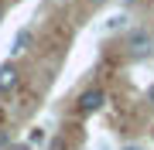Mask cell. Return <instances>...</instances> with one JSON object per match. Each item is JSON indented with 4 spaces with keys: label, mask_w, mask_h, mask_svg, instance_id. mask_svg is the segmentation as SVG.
<instances>
[{
    "label": "cell",
    "mask_w": 154,
    "mask_h": 150,
    "mask_svg": "<svg viewBox=\"0 0 154 150\" xmlns=\"http://www.w3.org/2000/svg\"><path fill=\"white\" fill-rule=\"evenodd\" d=\"M127 51H130V58H147L151 51H154V38H151L144 28L130 31V38H127Z\"/></svg>",
    "instance_id": "6da1fadb"
},
{
    "label": "cell",
    "mask_w": 154,
    "mask_h": 150,
    "mask_svg": "<svg viewBox=\"0 0 154 150\" xmlns=\"http://www.w3.org/2000/svg\"><path fill=\"white\" fill-rule=\"evenodd\" d=\"M103 106H106V92H103V89H86L82 96H79L75 109L82 113V116H93V113H99Z\"/></svg>",
    "instance_id": "7a4b0ae2"
},
{
    "label": "cell",
    "mask_w": 154,
    "mask_h": 150,
    "mask_svg": "<svg viewBox=\"0 0 154 150\" xmlns=\"http://www.w3.org/2000/svg\"><path fill=\"white\" fill-rule=\"evenodd\" d=\"M17 65L14 61H4V65H0V96H7L11 89H17Z\"/></svg>",
    "instance_id": "3957f363"
},
{
    "label": "cell",
    "mask_w": 154,
    "mask_h": 150,
    "mask_svg": "<svg viewBox=\"0 0 154 150\" xmlns=\"http://www.w3.org/2000/svg\"><path fill=\"white\" fill-rule=\"evenodd\" d=\"M28 45H31V31L24 28V31H17V38H14V55H24V51H28Z\"/></svg>",
    "instance_id": "277c9868"
},
{
    "label": "cell",
    "mask_w": 154,
    "mask_h": 150,
    "mask_svg": "<svg viewBox=\"0 0 154 150\" xmlns=\"http://www.w3.org/2000/svg\"><path fill=\"white\" fill-rule=\"evenodd\" d=\"M28 143H45V130H31V137H28Z\"/></svg>",
    "instance_id": "5b68a950"
},
{
    "label": "cell",
    "mask_w": 154,
    "mask_h": 150,
    "mask_svg": "<svg viewBox=\"0 0 154 150\" xmlns=\"http://www.w3.org/2000/svg\"><path fill=\"white\" fill-rule=\"evenodd\" d=\"M7 150H31V143H11Z\"/></svg>",
    "instance_id": "8992f818"
},
{
    "label": "cell",
    "mask_w": 154,
    "mask_h": 150,
    "mask_svg": "<svg viewBox=\"0 0 154 150\" xmlns=\"http://www.w3.org/2000/svg\"><path fill=\"white\" fill-rule=\"evenodd\" d=\"M86 4H89V7H93V10H96V7H103L106 0H86Z\"/></svg>",
    "instance_id": "52a82bcc"
},
{
    "label": "cell",
    "mask_w": 154,
    "mask_h": 150,
    "mask_svg": "<svg viewBox=\"0 0 154 150\" xmlns=\"http://www.w3.org/2000/svg\"><path fill=\"white\" fill-rule=\"evenodd\" d=\"M147 102L154 106V82H151V89H147Z\"/></svg>",
    "instance_id": "ba28073f"
},
{
    "label": "cell",
    "mask_w": 154,
    "mask_h": 150,
    "mask_svg": "<svg viewBox=\"0 0 154 150\" xmlns=\"http://www.w3.org/2000/svg\"><path fill=\"white\" fill-rule=\"evenodd\" d=\"M0 21H4V4H0Z\"/></svg>",
    "instance_id": "9c48e42d"
},
{
    "label": "cell",
    "mask_w": 154,
    "mask_h": 150,
    "mask_svg": "<svg viewBox=\"0 0 154 150\" xmlns=\"http://www.w3.org/2000/svg\"><path fill=\"white\" fill-rule=\"evenodd\" d=\"M123 150H140V147H123Z\"/></svg>",
    "instance_id": "30bf717a"
}]
</instances>
